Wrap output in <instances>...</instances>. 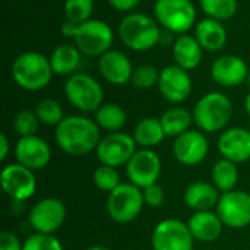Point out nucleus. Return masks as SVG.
Listing matches in <instances>:
<instances>
[{
	"label": "nucleus",
	"instance_id": "f257e3e1",
	"mask_svg": "<svg viewBox=\"0 0 250 250\" xmlns=\"http://www.w3.org/2000/svg\"><path fill=\"white\" fill-rule=\"evenodd\" d=\"M54 139L63 152L82 157L97 149L101 141V129L94 119L73 114L64 117L56 126Z\"/></svg>",
	"mask_w": 250,
	"mask_h": 250
},
{
	"label": "nucleus",
	"instance_id": "f03ea898",
	"mask_svg": "<svg viewBox=\"0 0 250 250\" xmlns=\"http://www.w3.org/2000/svg\"><path fill=\"white\" fill-rule=\"evenodd\" d=\"M119 38L129 50L145 53L161 42L163 28L155 18L142 12H130L119 23Z\"/></svg>",
	"mask_w": 250,
	"mask_h": 250
},
{
	"label": "nucleus",
	"instance_id": "7ed1b4c3",
	"mask_svg": "<svg viewBox=\"0 0 250 250\" xmlns=\"http://www.w3.org/2000/svg\"><path fill=\"white\" fill-rule=\"evenodd\" d=\"M50 59L40 51H23L18 54L12 63V78L15 83L28 92L47 88L53 79Z\"/></svg>",
	"mask_w": 250,
	"mask_h": 250
},
{
	"label": "nucleus",
	"instance_id": "20e7f679",
	"mask_svg": "<svg viewBox=\"0 0 250 250\" xmlns=\"http://www.w3.org/2000/svg\"><path fill=\"white\" fill-rule=\"evenodd\" d=\"M234 108L230 97L220 91L207 92L193 105V122L204 133L223 132L233 117Z\"/></svg>",
	"mask_w": 250,
	"mask_h": 250
},
{
	"label": "nucleus",
	"instance_id": "39448f33",
	"mask_svg": "<svg viewBox=\"0 0 250 250\" xmlns=\"http://www.w3.org/2000/svg\"><path fill=\"white\" fill-rule=\"evenodd\" d=\"M154 18L170 34H188L198 23V9L192 0H155Z\"/></svg>",
	"mask_w": 250,
	"mask_h": 250
},
{
	"label": "nucleus",
	"instance_id": "423d86ee",
	"mask_svg": "<svg viewBox=\"0 0 250 250\" xmlns=\"http://www.w3.org/2000/svg\"><path fill=\"white\" fill-rule=\"evenodd\" d=\"M63 91L69 104L82 113H95L104 104L103 85L89 73L76 72L67 76Z\"/></svg>",
	"mask_w": 250,
	"mask_h": 250
},
{
	"label": "nucleus",
	"instance_id": "0eeeda50",
	"mask_svg": "<svg viewBox=\"0 0 250 250\" xmlns=\"http://www.w3.org/2000/svg\"><path fill=\"white\" fill-rule=\"evenodd\" d=\"M105 207L108 217L114 223L129 224L141 215L145 207L142 189L132 183H120L108 193Z\"/></svg>",
	"mask_w": 250,
	"mask_h": 250
},
{
	"label": "nucleus",
	"instance_id": "6e6552de",
	"mask_svg": "<svg viewBox=\"0 0 250 250\" xmlns=\"http://www.w3.org/2000/svg\"><path fill=\"white\" fill-rule=\"evenodd\" d=\"M114 31L103 19L92 18L78 26L73 44L86 57H101L113 48Z\"/></svg>",
	"mask_w": 250,
	"mask_h": 250
},
{
	"label": "nucleus",
	"instance_id": "1a4fd4ad",
	"mask_svg": "<svg viewBox=\"0 0 250 250\" xmlns=\"http://www.w3.org/2000/svg\"><path fill=\"white\" fill-rule=\"evenodd\" d=\"M193 243L189 226L176 218L160 221L151 236L152 250H193Z\"/></svg>",
	"mask_w": 250,
	"mask_h": 250
},
{
	"label": "nucleus",
	"instance_id": "9d476101",
	"mask_svg": "<svg viewBox=\"0 0 250 250\" xmlns=\"http://www.w3.org/2000/svg\"><path fill=\"white\" fill-rule=\"evenodd\" d=\"M136 142L132 135L125 132H113L101 138L95 152L101 164L110 167H122L130 161L136 152Z\"/></svg>",
	"mask_w": 250,
	"mask_h": 250
},
{
	"label": "nucleus",
	"instance_id": "9b49d317",
	"mask_svg": "<svg viewBox=\"0 0 250 250\" xmlns=\"http://www.w3.org/2000/svg\"><path fill=\"white\" fill-rule=\"evenodd\" d=\"M66 221V207L57 198H44L32 205L28 223L35 233L54 234Z\"/></svg>",
	"mask_w": 250,
	"mask_h": 250
},
{
	"label": "nucleus",
	"instance_id": "f8f14e48",
	"mask_svg": "<svg viewBox=\"0 0 250 250\" xmlns=\"http://www.w3.org/2000/svg\"><path fill=\"white\" fill-rule=\"evenodd\" d=\"M215 212L221 218L224 227L242 230L250 226V193L243 190H231L221 193Z\"/></svg>",
	"mask_w": 250,
	"mask_h": 250
},
{
	"label": "nucleus",
	"instance_id": "ddd939ff",
	"mask_svg": "<svg viewBox=\"0 0 250 250\" xmlns=\"http://www.w3.org/2000/svg\"><path fill=\"white\" fill-rule=\"evenodd\" d=\"M157 88L160 95L167 103L177 105L185 103L190 97L193 91V81L190 72L173 63L160 70Z\"/></svg>",
	"mask_w": 250,
	"mask_h": 250
},
{
	"label": "nucleus",
	"instance_id": "4468645a",
	"mask_svg": "<svg viewBox=\"0 0 250 250\" xmlns=\"http://www.w3.org/2000/svg\"><path fill=\"white\" fill-rule=\"evenodd\" d=\"M163 164L158 154L152 149L141 148L133 154L130 161L126 164V176L129 183L145 189L158 182L161 176Z\"/></svg>",
	"mask_w": 250,
	"mask_h": 250
},
{
	"label": "nucleus",
	"instance_id": "2eb2a0df",
	"mask_svg": "<svg viewBox=\"0 0 250 250\" xmlns=\"http://www.w3.org/2000/svg\"><path fill=\"white\" fill-rule=\"evenodd\" d=\"M3 192L13 201L23 202L34 196L37 190V179L34 171L19 163L7 164L0 174Z\"/></svg>",
	"mask_w": 250,
	"mask_h": 250
},
{
	"label": "nucleus",
	"instance_id": "dca6fc26",
	"mask_svg": "<svg viewBox=\"0 0 250 250\" xmlns=\"http://www.w3.org/2000/svg\"><path fill=\"white\" fill-rule=\"evenodd\" d=\"M209 152V142L202 130H188L177 136L173 144L174 158L186 167H195L204 163Z\"/></svg>",
	"mask_w": 250,
	"mask_h": 250
},
{
	"label": "nucleus",
	"instance_id": "f3484780",
	"mask_svg": "<svg viewBox=\"0 0 250 250\" xmlns=\"http://www.w3.org/2000/svg\"><path fill=\"white\" fill-rule=\"evenodd\" d=\"M248 63L237 54H223L217 57L209 69L212 81L223 88H236L246 82L249 75Z\"/></svg>",
	"mask_w": 250,
	"mask_h": 250
},
{
	"label": "nucleus",
	"instance_id": "a211bd4d",
	"mask_svg": "<svg viewBox=\"0 0 250 250\" xmlns=\"http://www.w3.org/2000/svg\"><path fill=\"white\" fill-rule=\"evenodd\" d=\"M132 60L122 50L111 48L98 57V72L105 82L116 86H123L132 81L133 75Z\"/></svg>",
	"mask_w": 250,
	"mask_h": 250
},
{
	"label": "nucleus",
	"instance_id": "6ab92c4d",
	"mask_svg": "<svg viewBox=\"0 0 250 250\" xmlns=\"http://www.w3.org/2000/svg\"><path fill=\"white\" fill-rule=\"evenodd\" d=\"M15 158L16 163L32 171L42 170L51 160V148L42 138L37 135L19 138L15 145Z\"/></svg>",
	"mask_w": 250,
	"mask_h": 250
},
{
	"label": "nucleus",
	"instance_id": "aec40b11",
	"mask_svg": "<svg viewBox=\"0 0 250 250\" xmlns=\"http://www.w3.org/2000/svg\"><path fill=\"white\" fill-rule=\"evenodd\" d=\"M218 152L223 158L236 164H242L250 160V130L246 127H229L224 129L217 141Z\"/></svg>",
	"mask_w": 250,
	"mask_h": 250
},
{
	"label": "nucleus",
	"instance_id": "412c9836",
	"mask_svg": "<svg viewBox=\"0 0 250 250\" xmlns=\"http://www.w3.org/2000/svg\"><path fill=\"white\" fill-rule=\"evenodd\" d=\"M171 54L174 64L180 66L182 69L192 72L198 69L204 59V48L192 34H182L177 35L171 44Z\"/></svg>",
	"mask_w": 250,
	"mask_h": 250
},
{
	"label": "nucleus",
	"instance_id": "4be33fe9",
	"mask_svg": "<svg viewBox=\"0 0 250 250\" xmlns=\"http://www.w3.org/2000/svg\"><path fill=\"white\" fill-rule=\"evenodd\" d=\"M195 38L204 48V51L208 53H218L221 51L229 40L227 28L221 21L204 18L198 21L195 25Z\"/></svg>",
	"mask_w": 250,
	"mask_h": 250
},
{
	"label": "nucleus",
	"instance_id": "5701e85b",
	"mask_svg": "<svg viewBox=\"0 0 250 250\" xmlns=\"http://www.w3.org/2000/svg\"><path fill=\"white\" fill-rule=\"evenodd\" d=\"M188 226L193 239L202 243L217 242L221 237L224 229L221 218L214 211L193 212V215L188 221Z\"/></svg>",
	"mask_w": 250,
	"mask_h": 250
},
{
	"label": "nucleus",
	"instance_id": "b1692460",
	"mask_svg": "<svg viewBox=\"0 0 250 250\" xmlns=\"http://www.w3.org/2000/svg\"><path fill=\"white\" fill-rule=\"evenodd\" d=\"M220 190L208 182H193L190 183L183 195V201L188 208L193 209L195 212L199 211H212L217 208L220 201Z\"/></svg>",
	"mask_w": 250,
	"mask_h": 250
},
{
	"label": "nucleus",
	"instance_id": "393cba45",
	"mask_svg": "<svg viewBox=\"0 0 250 250\" xmlns=\"http://www.w3.org/2000/svg\"><path fill=\"white\" fill-rule=\"evenodd\" d=\"M82 53L75 44H60L48 56L54 75L70 76L78 72L82 60Z\"/></svg>",
	"mask_w": 250,
	"mask_h": 250
},
{
	"label": "nucleus",
	"instance_id": "a878e982",
	"mask_svg": "<svg viewBox=\"0 0 250 250\" xmlns=\"http://www.w3.org/2000/svg\"><path fill=\"white\" fill-rule=\"evenodd\" d=\"M132 136L138 146L145 148V149H152L164 141L166 132L163 129L160 119L145 117L136 123Z\"/></svg>",
	"mask_w": 250,
	"mask_h": 250
},
{
	"label": "nucleus",
	"instance_id": "bb28decb",
	"mask_svg": "<svg viewBox=\"0 0 250 250\" xmlns=\"http://www.w3.org/2000/svg\"><path fill=\"white\" fill-rule=\"evenodd\" d=\"M161 125H163V129L166 132V136H170V138H177L183 133H186L188 130H190V126L193 122V114L185 108V107H180V105H174V107H170L168 110H166L161 117Z\"/></svg>",
	"mask_w": 250,
	"mask_h": 250
},
{
	"label": "nucleus",
	"instance_id": "cd10ccee",
	"mask_svg": "<svg viewBox=\"0 0 250 250\" xmlns=\"http://www.w3.org/2000/svg\"><path fill=\"white\" fill-rule=\"evenodd\" d=\"M94 120L98 125L100 129L113 133V132H122L127 122L126 110L116 104V103H104L95 113Z\"/></svg>",
	"mask_w": 250,
	"mask_h": 250
},
{
	"label": "nucleus",
	"instance_id": "c85d7f7f",
	"mask_svg": "<svg viewBox=\"0 0 250 250\" xmlns=\"http://www.w3.org/2000/svg\"><path fill=\"white\" fill-rule=\"evenodd\" d=\"M212 185L220 190V193L236 190L239 183V168L237 164L221 158L212 167Z\"/></svg>",
	"mask_w": 250,
	"mask_h": 250
},
{
	"label": "nucleus",
	"instance_id": "c756f323",
	"mask_svg": "<svg viewBox=\"0 0 250 250\" xmlns=\"http://www.w3.org/2000/svg\"><path fill=\"white\" fill-rule=\"evenodd\" d=\"M199 6L207 18L224 22L237 13L239 0H199Z\"/></svg>",
	"mask_w": 250,
	"mask_h": 250
},
{
	"label": "nucleus",
	"instance_id": "7c9ffc66",
	"mask_svg": "<svg viewBox=\"0 0 250 250\" xmlns=\"http://www.w3.org/2000/svg\"><path fill=\"white\" fill-rule=\"evenodd\" d=\"M38 120L44 126H57L63 119V108L60 103L54 98H42L35 104L34 108Z\"/></svg>",
	"mask_w": 250,
	"mask_h": 250
},
{
	"label": "nucleus",
	"instance_id": "2f4dec72",
	"mask_svg": "<svg viewBox=\"0 0 250 250\" xmlns=\"http://www.w3.org/2000/svg\"><path fill=\"white\" fill-rule=\"evenodd\" d=\"M94 9H95L94 0H66L63 4L64 21L81 25L92 19Z\"/></svg>",
	"mask_w": 250,
	"mask_h": 250
},
{
	"label": "nucleus",
	"instance_id": "473e14b6",
	"mask_svg": "<svg viewBox=\"0 0 250 250\" xmlns=\"http://www.w3.org/2000/svg\"><path fill=\"white\" fill-rule=\"evenodd\" d=\"M158 79H160V70L154 64L145 63V64H139V66L135 67L130 83L136 89L146 91V89H151V88L157 86Z\"/></svg>",
	"mask_w": 250,
	"mask_h": 250
},
{
	"label": "nucleus",
	"instance_id": "72a5a7b5",
	"mask_svg": "<svg viewBox=\"0 0 250 250\" xmlns=\"http://www.w3.org/2000/svg\"><path fill=\"white\" fill-rule=\"evenodd\" d=\"M92 180L94 185L103 190V192H113L122 182H120V173L116 167H110V166H104L101 164L100 167L95 168L94 174H92Z\"/></svg>",
	"mask_w": 250,
	"mask_h": 250
},
{
	"label": "nucleus",
	"instance_id": "f704fd0d",
	"mask_svg": "<svg viewBox=\"0 0 250 250\" xmlns=\"http://www.w3.org/2000/svg\"><path fill=\"white\" fill-rule=\"evenodd\" d=\"M41 123H40L35 111H31V110H21L16 113V116L13 119V129L21 138L35 135Z\"/></svg>",
	"mask_w": 250,
	"mask_h": 250
},
{
	"label": "nucleus",
	"instance_id": "c9c22d12",
	"mask_svg": "<svg viewBox=\"0 0 250 250\" xmlns=\"http://www.w3.org/2000/svg\"><path fill=\"white\" fill-rule=\"evenodd\" d=\"M22 250H63V245L54 234L35 233L23 242Z\"/></svg>",
	"mask_w": 250,
	"mask_h": 250
},
{
	"label": "nucleus",
	"instance_id": "e433bc0d",
	"mask_svg": "<svg viewBox=\"0 0 250 250\" xmlns=\"http://www.w3.org/2000/svg\"><path fill=\"white\" fill-rule=\"evenodd\" d=\"M142 193H144L145 205H148L151 208H160L164 204L166 193H164V189L158 183L142 189Z\"/></svg>",
	"mask_w": 250,
	"mask_h": 250
},
{
	"label": "nucleus",
	"instance_id": "4c0bfd02",
	"mask_svg": "<svg viewBox=\"0 0 250 250\" xmlns=\"http://www.w3.org/2000/svg\"><path fill=\"white\" fill-rule=\"evenodd\" d=\"M23 243L12 231L0 233V250H22Z\"/></svg>",
	"mask_w": 250,
	"mask_h": 250
},
{
	"label": "nucleus",
	"instance_id": "58836bf2",
	"mask_svg": "<svg viewBox=\"0 0 250 250\" xmlns=\"http://www.w3.org/2000/svg\"><path fill=\"white\" fill-rule=\"evenodd\" d=\"M107 3L117 12L130 13L139 6L141 0H107Z\"/></svg>",
	"mask_w": 250,
	"mask_h": 250
},
{
	"label": "nucleus",
	"instance_id": "ea45409f",
	"mask_svg": "<svg viewBox=\"0 0 250 250\" xmlns=\"http://www.w3.org/2000/svg\"><path fill=\"white\" fill-rule=\"evenodd\" d=\"M78 26H79V25H76V23H73V22L64 21V22L62 23V26H60V32H62V35H63L64 38H70V40H73V38H75V35H76Z\"/></svg>",
	"mask_w": 250,
	"mask_h": 250
},
{
	"label": "nucleus",
	"instance_id": "a19ab883",
	"mask_svg": "<svg viewBox=\"0 0 250 250\" xmlns=\"http://www.w3.org/2000/svg\"><path fill=\"white\" fill-rule=\"evenodd\" d=\"M9 151H10V144H9V139L6 136V133H1L0 135V161H4L9 155Z\"/></svg>",
	"mask_w": 250,
	"mask_h": 250
},
{
	"label": "nucleus",
	"instance_id": "79ce46f5",
	"mask_svg": "<svg viewBox=\"0 0 250 250\" xmlns=\"http://www.w3.org/2000/svg\"><path fill=\"white\" fill-rule=\"evenodd\" d=\"M245 111H246V114L250 117V92L246 95V98H245Z\"/></svg>",
	"mask_w": 250,
	"mask_h": 250
},
{
	"label": "nucleus",
	"instance_id": "37998d69",
	"mask_svg": "<svg viewBox=\"0 0 250 250\" xmlns=\"http://www.w3.org/2000/svg\"><path fill=\"white\" fill-rule=\"evenodd\" d=\"M85 250H111L110 248H107V246H103V245H95V246H89V248H86Z\"/></svg>",
	"mask_w": 250,
	"mask_h": 250
},
{
	"label": "nucleus",
	"instance_id": "c03bdc74",
	"mask_svg": "<svg viewBox=\"0 0 250 250\" xmlns=\"http://www.w3.org/2000/svg\"><path fill=\"white\" fill-rule=\"evenodd\" d=\"M246 83L250 86V70H249V75H248V79H246Z\"/></svg>",
	"mask_w": 250,
	"mask_h": 250
}]
</instances>
